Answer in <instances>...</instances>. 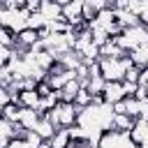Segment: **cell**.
Returning <instances> with one entry per match:
<instances>
[{
    "label": "cell",
    "instance_id": "cell-1",
    "mask_svg": "<svg viewBox=\"0 0 148 148\" xmlns=\"http://www.w3.org/2000/svg\"><path fill=\"white\" fill-rule=\"evenodd\" d=\"M46 118H49V123H51L56 130H60V127H72V125H76V120H79V109H76L72 102H58V104L46 113Z\"/></svg>",
    "mask_w": 148,
    "mask_h": 148
},
{
    "label": "cell",
    "instance_id": "cell-2",
    "mask_svg": "<svg viewBox=\"0 0 148 148\" xmlns=\"http://www.w3.org/2000/svg\"><path fill=\"white\" fill-rule=\"evenodd\" d=\"M132 65L134 62H132L130 53L125 58H99V69H102L104 81H123L127 67H132Z\"/></svg>",
    "mask_w": 148,
    "mask_h": 148
},
{
    "label": "cell",
    "instance_id": "cell-3",
    "mask_svg": "<svg viewBox=\"0 0 148 148\" xmlns=\"http://www.w3.org/2000/svg\"><path fill=\"white\" fill-rule=\"evenodd\" d=\"M130 141L136 146V148H143V146H148V120H143V118H136V123H134V127L130 130Z\"/></svg>",
    "mask_w": 148,
    "mask_h": 148
},
{
    "label": "cell",
    "instance_id": "cell-4",
    "mask_svg": "<svg viewBox=\"0 0 148 148\" xmlns=\"http://www.w3.org/2000/svg\"><path fill=\"white\" fill-rule=\"evenodd\" d=\"M62 18L74 28L83 21V0H72L69 5L62 7Z\"/></svg>",
    "mask_w": 148,
    "mask_h": 148
},
{
    "label": "cell",
    "instance_id": "cell-5",
    "mask_svg": "<svg viewBox=\"0 0 148 148\" xmlns=\"http://www.w3.org/2000/svg\"><path fill=\"white\" fill-rule=\"evenodd\" d=\"M106 104H116L120 99H125V90H123V81H106L104 92H102Z\"/></svg>",
    "mask_w": 148,
    "mask_h": 148
},
{
    "label": "cell",
    "instance_id": "cell-6",
    "mask_svg": "<svg viewBox=\"0 0 148 148\" xmlns=\"http://www.w3.org/2000/svg\"><path fill=\"white\" fill-rule=\"evenodd\" d=\"M136 118L127 116V113H113V120H111V130L118 132V134H130V130L134 127Z\"/></svg>",
    "mask_w": 148,
    "mask_h": 148
},
{
    "label": "cell",
    "instance_id": "cell-7",
    "mask_svg": "<svg viewBox=\"0 0 148 148\" xmlns=\"http://www.w3.org/2000/svg\"><path fill=\"white\" fill-rule=\"evenodd\" d=\"M83 86H81V81L79 79H72V81H67L62 88H60V102H72L74 104V99H76V92L81 90Z\"/></svg>",
    "mask_w": 148,
    "mask_h": 148
},
{
    "label": "cell",
    "instance_id": "cell-8",
    "mask_svg": "<svg viewBox=\"0 0 148 148\" xmlns=\"http://www.w3.org/2000/svg\"><path fill=\"white\" fill-rule=\"evenodd\" d=\"M39 12L46 16V21L51 23V21H58V18H62V7L60 5H56L53 0H42V7H39Z\"/></svg>",
    "mask_w": 148,
    "mask_h": 148
},
{
    "label": "cell",
    "instance_id": "cell-9",
    "mask_svg": "<svg viewBox=\"0 0 148 148\" xmlns=\"http://www.w3.org/2000/svg\"><path fill=\"white\" fill-rule=\"evenodd\" d=\"M51 148H72V136H69V130L67 127H60L56 130V134L49 139Z\"/></svg>",
    "mask_w": 148,
    "mask_h": 148
},
{
    "label": "cell",
    "instance_id": "cell-10",
    "mask_svg": "<svg viewBox=\"0 0 148 148\" xmlns=\"http://www.w3.org/2000/svg\"><path fill=\"white\" fill-rule=\"evenodd\" d=\"M125 56H127V51H123L113 39H109L99 46V58H125Z\"/></svg>",
    "mask_w": 148,
    "mask_h": 148
},
{
    "label": "cell",
    "instance_id": "cell-11",
    "mask_svg": "<svg viewBox=\"0 0 148 148\" xmlns=\"http://www.w3.org/2000/svg\"><path fill=\"white\" fill-rule=\"evenodd\" d=\"M39 92L37 90H21V95H18V104L23 106V109H37L39 106Z\"/></svg>",
    "mask_w": 148,
    "mask_h": 148
},
{
    "label": "cell",
    "instance_id": "cell-12",
    "mask_svg": "<svg viewBox=\"0 0 148 148\" xmlns=\"http://www.w3.org/2000/svg\"><path fill=\"white\" fill-rule=\"evenodd\" d=\"M39 111L37 109H21V118H18V123L25 127V130H35V125L39 123Z\"/></svg>",
    "mask_w": 148,
    "mask_h": 148
},
{
    "label": "cell",
    "instance_id": "cell-13",
    "mask_svg": "<svg viewBox=\"0 0 148 148\" xmlns=\"http://www.w3.org/2000/svg\"><path fill=\"white\" fill-rule=\"evenodd\" d=\"M134 42H136V46H148V25H136V28H127L125 30Z\"/></svg>",
    "mask_w": 148,
    "mask_h": 148
},
{
    "label": "cell",
    "instance_id": "cell-14",
    "mask_svg": "<svg viewBox=\"0 0 148 148\" xmlns=\"http://www.w3.org/2000/svg\"><path fill=\"white\" fill-rule=\"evenodd\" d=\"M56 62H60L65 69H72V72H76L79 67H81V58H79V53H74V51H67V53H62Z\"/></svg>",
    "mask_w": 148,
    "mask_h": 148
},
{
    "label": "cell",
    "instance_id": "cell-15",
    "mask_svg": "<svg viewBox=\"0 0 148 148\" xmlns=\"http://www.w3.org/2000/svg\"><path fill=\"white\" fill-rule=\"evenodd\" d=\"M16 42H18L21 46L30 49L32 44H37V42H39V32H37V30H30V28H25V30H21V32L16 35Z\"/></svg>",
    "mask_w": 148,
    "mask_h": 148
},
{
    "label": "cell",
    "instance_id": "cell-16",
    "mask_svg": "<svg viewBox=\"0 0 148 148\" xmlns=\"http://www.w3.org/2000/svg\"><path fill=\"white\" fill-rule=\"evenodd\" d=\"M35 132H37V134H39L44 141H49V139L56 134V127L49 123V118H46V116H42V118H39V123L35 125Z\"/></svg>",
    "mask_w": 148,
    "mask_h": 148
},
{
    "label": "cell",
    "instance_id": "cell-17",
    "mask_svg": "<svg viewBox=\"0 0 148 148\" xmlns=\"http://www.w3.org/2000/svg\"><path fill=\"white\" fill-rule=\"evenodd\" d=\"M95 21H97V23H99L104 30H109L113 23H118V21H116V9H111V7L102 9V12L97 14V18H95Z\"/></svg>",
    "mask_w": 148,
    "mask_h": 148
},
{
    "label": "cell",
    "instance_id": "cell-18",
    "mask_svg": "<svg viewBox=\"0 0 148 148\" xmlns=\"http://www.w3.org/2000/svg\"><path fill=\"white\" fill-rule=\"evenodd\" d=\"M104 86H106V81H104V76L99 74V76H90V79H88L86 90H88L90 95H102V92H104Z\"/></svg>",
    "mask_w": 148,
    "mask_h": 148
},
{
    "label": "cell",
    "instance_id": "cell-19",
    "mask_svg": "<svg viewBox=\"0 0 148 148\" xmlns=\"http://www.w3.org/2000/svg\"><path fill=\"white\" fill-rule=\"evenodd\" d=\"M21 109H23V106H18V104L9 102V104H5V106H2V118H5V120H9V123H18V118H21Z\"/></svg>",
    "mask_w": 148,
    "mask_h": 148
},
{
    "label": "cell",
    "instance_id": "cell-20",
    "mask_svg": "<svg viewBox=\"0 0 148 148\" xmlns=\"http://www.w3.org/2000/svg\"><path fill=\"white\" fill-rule=\"evenodd\" d=\"M130 58H132V62L136 65V67H148V46H139V49H134L132 53H130Z\"/></svg>",
    "mask_w": 148,
    "mask_h": 148
},
{
    "label": "cell",
    "instance_id": "cell-21",
    "mask_svg": "<svg viewBox=\"0 0 148 148\" xmlns=\"http://www.w3.org/2000/svg\"><path fill=\"white\" fill-rule=\"evenodd\" d=\"M46 25H49V21H46V16H44L42 12H32V14L28 16V28H30V30H37V32H39V30L46 28Z\"/></svg>",
    "mask_w": 148,
    "mask_h": 148
},
{
    "label": "cell",
    "instance_id": "cell-22",
    "mask_svg": "<svg viewBox=\"0 0 148 148\" xmlns=\"http://www.w3.org/2000/svg\"><path fill=\"white\" fill-rule=\"evenodd\" d=\"M125 113L132 116V118H139V116H141V99H136V97H125Z\"/></svg>",
    "mask_w": 148,
    "mask_h": 148
},
{
    "label": "cell",
    "instance_id": "cell-23",
    "mask_svg": "<svg viewBox=\"0 0 148 148\" xmlns=\"http://www.w3.org/2000/svg\"><path fill=\"white\" fill-rule=\"evenodd\" d=\"M14 42H16V35H14L7 25H0V44L12 49V46H14Z\"/></svg>",
    "mask_w": 148,
    "mask_h": 148
},
{
    "label": "cell",
    "instance_id": "cell-24",
    "mask_svg": "<svg viewBox=\"0 0 148 148\" xmlns=\"http://www.w3.org/2000/svg\"><path fill=\"white\" fill-rule=\"evenodd\" d=\"M23 141L28 143V148H39V143H42L44 139H42L35 130H28V134H25V139H23Z\"/></svg>",
    "mask_w": 148,
    "mask_h": 148
},
{
    "label": "cell",
    "instance_id": "cell-25",
    "mask_svg": "<svg viewBox=\"0 0 148 148\" xmlns=\"http://www.w3.org/2000/svg\"><path fill=\"white\" fill-rule=\"evenodd\" d=\"M139 76H141V67L132 65V67H127V72H125V79H123V81H130V83H139Z\"/></svg>",
    "mask_w": 148,
    "mask_h": 148
},
{
    "label": "cell",
    "instance_id": "cell-26",
    "mask_svg": "<svg viewBox=\"0 0 148 148\" xmlns=\"http://www.w3.org/2000/svg\"><path fill=\"white\" fill-rule=\"evenodd\" d=\"M12 58H14V51L9 46H2L0 44V67H7L12 62Z\"/></svg>",
    "mask_w": 148,
    "mask_h": 148
},
{
    "label": "cell",
    "instance_id": "cell-27",
    "mask_svg": "<svg viewBox=\"0 0 148 148\" xmlns=\"http://www.w3.org/2000/svg\"><path fill=\"white\" fill-rule=\"evenodd\" d=\"M123 90H125V97H136L139 83H130V81H123Z\"/></svg>",
    "mask_w": 148,
    "mask_h": 148
},
{
    "label": "cell",
    "instance_id": "cell-28",
    "mask_svg": "<svg viewBox=\"0 0 148 148\" xmlns=\"http://www.w3.org/2000/svg\"><path fill=\"white\" fill-rule=\"evenodd\" d=\"M35 90L39 92V97H46V95H51V92H53V88L49 86V81H46V79H44V81H39Z\"/></svg>",
    "mask_w": 148,
    "mask_h": 148
},
{
    "label": "cell",
    "instance_id": "cell-29",
    "mask_svg": "<svg viewBox=\"0 0 148 148\" xmlns=\"http://www.w3.org/2000/svg\"><path fill=\"white\" fill-rule=\"evenodd\" d=\"M12 102V95H9V90L5 88V86H0V109L5 106V104H9Z\"/></svg>",
    "mask_w": 148,
    "mask_h": 148
},
{
    "label": "cell",
    "instance_id": "cell-30",
    "mask_svg": "<svg viewBox=\"0 0 148 148\" xmlns=\"http://www.w3.org/2000/svg\"><path fill=\"white\" fill-rule=\"evenodd\" d=\"M39 7H42V0H25V7L23 9H28L32 14V12H39Z\"/></svg>",
    "mask_w": 148,
    "mask_h": 148
},
{
    "label": "cell",
    "instance_id": "cell-31",
    "mask_svg": "<svg viewBox=\"0 0 148 148\" xmlns=\"http://www.w3.org/2000/svg\"><path fill=\"white\" fill-rule=\"evenodd\" d=\"M139 86L148 88V67H143V69H141V76H139Z\"/></svg>",
    "mask_w": 148,
    "mask_h": 148
},
{
    "label": "cell",
    "instance_id": "cell-32",
    "mask_svg": "<svg viewBox=\"0 0 148 148\" xmlns=\"http://www.w3.org/2000/svg\"><path fill=\"white\" fill-rule=\"evenodd\" d=\"M111 109H113V113H125V99H120V102L111 104Z\"/></svg>",
    "mask_w": 148,
    "mask_h": 148
},
{
    "label": "cell",
    "instance_id": "cell-33",
    "mask_svg": "<svg viewBox=\"0 0 148 148\" xmlns=\"http://www.w3.org/2000/svg\"><path fill=\"white\" fill-rule=\"evenodd\" d=\"M7 148H28V143L25 141H18V139H12V143Z\"/></svg>",
    "mask_w": 148,
    "mask_h": 148
},
{
    "label": "cell",
    "instance_id": "cell-34",
    "mask_svg": "<svg viewBox=\"0 0 148 148\" xmlns=\"http://www.w3.org/2000/svg\"><path fill=\"white\" fill-rule=\"evenodd\" d=\"M53 2H56V5H60V7H65V5H69L72 0H53Z\"/></svg>",
    "mask_w": 148,
    "mask_h": 148
},
{
    "label": "cell",
    "instance_id": "cell-35",
    "mask_svg": "<svg viewBox=\"0 0 148 148\" xmlns=\"http://www.w3.org/2000/svg\"><path fill=\"white\" fill-rule=\"evenodd\" d=\"M14 2H16V7H18V9H23V7H25V0H14Z\"/></svg>",
    "mask_w": 148,
    "mask_h": 148
},
{
    "label": "cell",
    "instance_id": "cell-36",
    "mask_svg": "<svg viewBox=\"0 0 148 148\" xmlns=\"http://www.w3.org/2000/svg\"><path fill=\"white\" fill-rule=\"evenodd\" d=\"M2 12H5V7H2V5H0V16H2Z\"/></svg>",
    "mask_w": 148,
    "mask_h": 148
},
{
    "label": "cell",
    "instance_id": "cell-37",
    "mask_svg": "<svg viewBox=\"0 0 148 148\" xmlns=\"http://www.w3.org/2000/svg\"><path fill=\"white\" fill-rule=\"evenodd\" d=\"M146 99H148V92H146Z\"/></svg>",
    "mask_w": 148,
    "mask_h": 148
}]
</instances>
